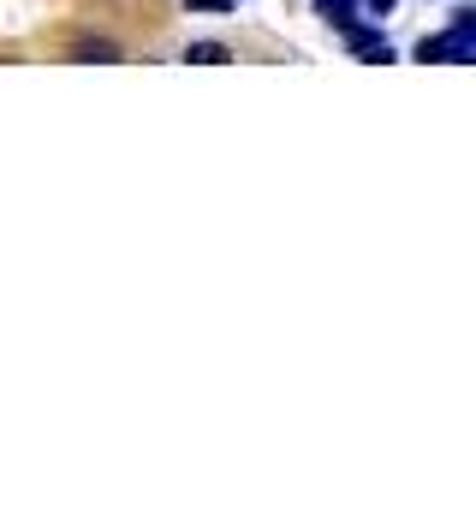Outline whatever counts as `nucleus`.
<instances>
[{
  "mask_svg": "<svg viewBox=\"0 0 476 512\" xmlns=\"http://www.w3.org/2000/svg\"><path fill=\"white\" fill-rule=\"evenodd\" d=\"M346 48H352L357 60H369V66H387V60H393V42H387L381 30H369V24H352V30H346Z\"/></svg>",
  "mask_w": 476,
  "mask_h": 512,
  "instance_id": "nucleus-2",
  "label": "nucleus"
},
{
  "mask_svg": "<svg viewBox=\"0 0 476 512\" xmlns=\"http://www.w3.org/2000/svg\"><path fill=\"white\" fill-rule=\"evenodd\" d=\"M72 60H78V66H119L125 48H119L114 36H84V42L72 48Z\"/></svg>",
  "mask_w": 476,
  "mask_h": 512,
  "instance_id": "nucleus-3",
  "label": "nucleus"
},
{
  "mask_svg": "<svg viewBox=\"0 0 476 512\" xmlns=\"http://www.w3.org/2000/svg\"><path fill=\"white\" fill-rule=\"evenodd\" d=\"M453 30H476V12H471V6H453Z\"/></svg>",
  "mask_w": 476,
  "mask_h": 512,
  "instance_id": "nucleus-7",
  "label": "nucleus"
},
{
  "mask_svg": "<svg viewBox=\"0 0 476 512\" xmlns=\"http://www.w3.org/2000/svg\"><path fill=\"white\" fill-rule=\"evenodd\" d=\"M191 12H203V18H227V12H238V0H191Z\"/></svg>",
  "mask_w": 476,
  "mask_h": 512,
  "instance_id": "nucleus-6",
  "label": "nucleus"
},
{
  "mask_svg": "<svg viewBox=\"0 0 476 512\" xmlns=\"http://www.w3.org/2000/svg\"><path fill=\"white\" fill-rule=\"evenodd\" d=\"M417 60H447V66H471L476 60V30H441L417 42Z\"/></svg>",
  "mask_w": 476,
  "mask_h": 512,
  "instance_id": "nucleus-1",
  "label": "nucleus"
},
{
  "mask_svg": "<svg viewBox=\"0 0 476 512\" xmlns=\"http://www.w3.org/2000/svg\"><path fill=\"white\" fill-rule=\"evenodd\" d=\"M185 60H191V66H227L233 54H227V42H191Z\"/></svg>",
  "mask_w": 476,
  "mask_h": 512,
  "instance_id": "nucleus-5",
  "label": "nucleus"
},
{
  "mask_svg": "<svg viewBox=\"0 0 476 512\" xmlns=\"http://www.w3.org/2000/svg\"><path fill=\"white\" fill-rule=\"evenodd\" d=\"M357 6H363V12H375V18H381V12H393V6H399V0H357Z\"/></svg>",
  "mask_w": 476,
  "mask_h": 512,
  "instance_id": "nucleus-8",
  "label": "nucleus"
},
{
  "mask_svg": "<svg viewBox=\"0 0 476 512\" xmlns=\"http://www.w3.org/2000/svg\"><path fill=\"white\" fill-rule=\"evenodd\" d=\"M316 12H322V24H334L340 36L357 24V0H316Z\"/></svg>",
  "mask_w": 476,
  "mask_h": 512,
  "instance_id": "nucleus-4",
  "label": "nucleus"
}]
</instances>
